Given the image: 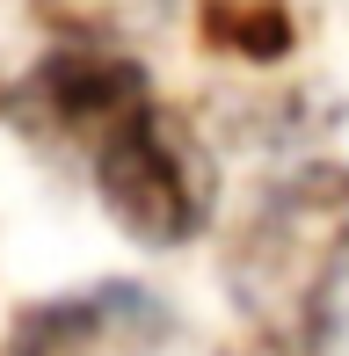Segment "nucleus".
I'll return each instance as SVG.
<instances>
[{
    "mask_svg": "<svg viewBox=\"0 0 349 356\" xmlns=\"http://www.w3.org/2000/svg\"><path fill=\"white\" fill-rule=\"evenodd\" d=\"M95 189L109 218L146 248H182L204 225V160L161 102H138L95 138Z\"/></svg>",
    "mask_w": 349,
    "mask_h": 356,
    "instance_id": "f257e3e1",
    "label": "nucleus"
},
{
    "mask_svg": "<svg viewBox=\"0 0 349 356\" xmlns=\"http://www.w3.org/2000/svg\"><path fill=\"white\" fill-rule=\"evenodd\" d=\"M29 102H37L58 131H81L95 145L117 117H131L153 95H146V73H138L131 58H117V51H51L37 66V80H29Z\"/></svg>",
    "mask_w": 349,
    "mask_h": 356,
    "instance_id": "f03ea898",
    "label": "nucleus"
},
{
    "mask_svg": "<svg viewBox=\"0 0 349 356\" xmlns=\"http://www.w3.org/2000/svg\"><path fill=\"white\" fill-rule=\"evenodd\" d=\"M211 29H218L211 44H233V51H255V58L291 51V15L277 0H233V8L211 15Z\"/></svg>",
    "mask_w": 349,
    "mask_h": 356,
    "instance_id": "7ed1b4c3",
    "label": "nucleus"
}]
</instances>
